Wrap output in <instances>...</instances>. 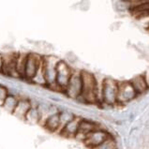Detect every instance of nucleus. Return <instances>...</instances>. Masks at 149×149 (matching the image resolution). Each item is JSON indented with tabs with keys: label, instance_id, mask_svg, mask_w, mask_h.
<instances>
[{
	"label": "nucleus",
	"instance_id": "1",
	"mask_svg": "<svg viewBox=\"0 0 149 149\" xmlns=\"http://www.w3.org/2000/svg\"><path fill=\"white\" fill-rule=\"evenodd\" d=\"M82 76V93L77 100L84 103H96L100 101V91L99 84L95 76L88 71H81Z\"/></svg>",
	"mask_w": 149,
	"mask_h": 149
},
{
	"label": "nucleus",
	"instance_id": "2",
	"mask_svg": "<svg viewBox=\"0 0 149 149\" xmlns=\"http://www.w3.org/2000/svg\"><path fill=\"white\" fill-rule=\"evenodd\" d=\"M58 57L52 54L42 56V70L46 81V87L55 91V75H56V66L59 62Z\"/></svg>",
	"mask_w": 149,
	"mask_h": 149
},
{
	"label": "nucleus",
	"instance_id": "3",
	"mask_svg": "<svg viewBox=\"0 0 149 149\" xmlns=\"http://www.w3.org/2000/svg\"><path fill=\"white\" fill-rule=\"evenodd\" d=\"M118 83L112 79H105L102 82L100 91V101L105 104L113 105L117 102Z\"/></svg>",
	"mask_w": 149,
	"mask_h": 149
},
{
	"label": "nucleus",
	"instance_id": "4",
	"mask_svg": "<svg viewBox=\"0 0 149 149\" xmlns=\"http://www.w3.org/2000/svg\"><path fill=\"white\" fill-rule=\"evenodd\" d=\"M72 71L73 70H71L68 62L61 59L59 60L56 66V75H55V92H64L72 74Z\"/></svg>",
	"mask_w": 149,
	"mask_h": 149
},
{
	"label": "nucleus",
	"instance_id": "5",
	"mask_svg": "<svg viewBox=\"0 0 149 149\" xmlns=\"http://www.w3.org/2000/svg\"><path fill=\"white\" fill-rule=\"evenodd\" d=\"M42 56L43 55L36 54V53H28L26 56V61H25L24 67V80L30 83L34 76L40 69L42 65Z\"/></svg>",
	"mask_w": 149,
	"mask_h": 149
},
{
	"label": "nucleus",
	"instance_id": "6",
	"mask_svg": "<svg viewBox=\"0 0 149 149\" xmlns=\"http://www.w3.org/2000/svg\"><path fill=\"white\" fill-rule=\"evenodd\" d=\"M81 93H82V76H81V71L73 70L63 94H65V96L69 97V99L77 100L81 96Z\"/></svg>",
	"mask_w": 149,
	"mask_h": 149
},
{
	"label": "nucleus",
	"instance_id": "7",
	"mask_svg": "<svg viewBox=\"0 0 149 149\" xmlns=\"http://www.w3.org/2000/svg\"><path fill=\"white\" fill-rule=\"evenodd\" d=\"M16 55L17 54H7L5 55L3 54V65L1 73L12 79H19L15 69Z\"/></svg>",
	"mask_w": 149,
	"mask_h": 149
},
{
	"label": "nucleus",
	"instance_id": "8",
	"mask_svg": "<svg viewBox=\"0 0 149 149\" xmlns=\"http://www.w3.org/2000/svg\"><path fill=\"white\" fill-rule=\"evenodd\" d=\"M110 137V135L108 132L106 131L100 130V129H96L92 131V132L89 133L86 138L84 139V143H86V146L89 148H95L97 146H100V143H102L106 139H108Z\"/></svg>",
	"mask_w": 149,
	"mask_h": 149
},
{
	"label": "nucleus",
	"instance_id": "9",
	"mask_svg": "<svg viewBox=\"0 0 149 149\" xmlns=\"http://www.w3.org/2000/svg\"><path fill=\"white\" fill-rule=\"evenodd\" d=\"M137 95L130 83H121L118 84L117 91V102L118 103H127L132 100Z\"/></svg>",
	"mask_w": 149,
	"mask_h": 149
},
{
	"label": "nucleus",
	"instance_id": "10",
	"mask_svg": "<svg viewBox=\"0 0 149 149\" xmlns=\"http://www.w3.org/2000/svg\"><path fill=\"white\" fill-rule=\"evenodd\" d=\"M81 119H82V117L75 116L73 119H71L70 122H68L65 126L62 127V129L58 132V134L67 139L75 138L76 134H77L78 129H79Z\"/></svg>",
	"mask_w": 149,
	"mask_h": 149
},
{
	"label": "nucleus",
	"instance_id": "11",
	"mask_svg": "<svg viewBox=\"0 0 149 149\" xmlns=\"http://www.w3.org/2000/svg\"><path fill=\"white\" fill-rule=\"evenodd\" d=\"M58 112L49 114V116L42 121V126H43L44 129L52 133H54V132L58 133L61 130L60 117H59Z\"/></svg>",
	"mask_w": 149,
	"mask_h": 149
},
{
	"label": "nucleus",
	"instance_id": "12",
	"mask_svg": "<svg viewBox=\"0 0 149 149\" xmlns=\"http://www.w3.org/2000/svg\"><path fill=\"white\" fill-rule=\"evenodd\" d=\"M33 106L31 100L27 99V97H19V100L18 103H17L16 107L12 113V116H14L15 117L24 120V117L26 116V113L30 108Z\"/></svg>",
	"mask_w": 149,
	"mask_h": 149
},
{
	"label": "nucleus",
	"instance_id": "13",
	"mask_svg": "<svg viewBox=\"0 0 149 149\" xmlns=\"http://www.w3.org/2000/svg\"><path fill=\"white\" fill-rule=\"evenodd\" d=\"M96 129H97L96 124H94V123L89 120H86V119L82 118L81 119L80 125H79L77 134L75 136V139L81 140V141L84 142V139L86 138V136Z\"/></svg>",
	"mask_w": 149,
	"mask_h": 149
},
{
	"label": "nucleus",
	"instance_id": "14",
	"mask_svg": "<svg viewBox=\"0 0 149 149\" xmlns=\"http://www.w3.org/2000/svg\"><path fill=\"white\" fill-rule=\"evenodd\" d=\"M18 100H19V96H17L15 94H11V93H8V95L6 97V99L4 100L1 107L5 110L6 112L12 114L17 103H18Z\"/></svg>",
	"mask_w": 149,
	"mask_h": 149
},
{
	"label": "nucleus",
	"instance_id": "15",
	"mask_svg": "<svg viewBox=\"0 0 149 149\" xmlns=\"http://www.w3.org/2000/svg\"><path fill=\"white\" fill-rule=\"evenodd\" d=\"M27 54H17L16 55V62H15V69L18 78L24 80V67L25 61H26Z\"/></svg>",
	"mask_w": 149,
	"mask_h": 149
},
{
	"label": "nucleus",
	"instance_id": "16",
	"mask_svg": "<svg viewBox=\"0 0 149 149\" xmlns=\"http://www.w3.org/2000/svg\"><path fill=\"white\" fill-rule=\"evenodd\" d=\"M131 86L134 88L136 94H141L147 90L148 84L143 76H137L130 82Z\"/></svg>",
	"mask_w": 149,
	"mask_h": 149
},
{
	"label": "nucleus",
	"instance_id": "17",
	"mask_svg": "<svg viewBox=\"0 0 149 149\" xmlns=\"http://www.w3.org/2000/svg\"><path fill=\"white\" fill-rule=\"evenodd\" d=\"M40 120H41L40 114L37 106H32L30 110L27 112L26 116H25L24 121L27 122L30 125H35V124H40Z\"/></svg>",
	"mask_w": 149,
	"mask_h": 149
},
{
	"label": "nucleus",
	"instance_id": "18",
	"mask_svg": "<svg viewBox=\"0 0 149 149\" xmlns=\"http://www.w3.org/2000/svg\"><path fill=\"white\" fill-rule=\"evenodd\" d=\"M59 117H60V123H61V129L63 126H65L68 122H70L71 119H73L75 116L72 112L69 110H59Z\"/></svg>",
	"mask_w": 149,
	"mask_h": 149
},
{
	"label": "nucleus",
	"instance_id": "19",
	"mask_svg": "<svg viewBox=\"0 0 149 149\" xmlns=\"http://www.w3.org/2000/svg\"><path fill=\"white\" fill-rule=\"evenodd\" d=\"M93 149H116V142H114L110 136V137L108 139H106L103 143Z\"/></svg>",
	"mask_w": 149,
	"mask_h": 149
},
{
	"label": "nucleus",
	"instance_id": "20",
	"mask_svg": "<svg viewBox=\"0 0 149 149\" xmlns=\"http://www.w3.org/2000/svg\"><path fill=\"white\" fill-rule=\"evenodd\" d=\"M8 95V88L6 86H4V84H0V106H2L3 102Z\"/></svg>",
	"mask_w": 149,
	"mask_h": 149
},
{
	"label": "nucleus",
	"instance_id": "21",
	"mask_svg": "<svg viewBox=\"0 0 149 149\" xmlns=\"http://www.w3.org/2000/svg\"><path fill=\"white\" fill-rule=\"evenodd\" d=\"M2 65H3V54H0V73L2 70Z\"/></svg>",
	"mask_w": 149,
	"mask_h": 149
},
{
	"label": "nucleus",
	"instance_id": "22",
	"mask_svg": "<svg viewBox=\"0 0 149 149\" xmlns=\"http://www.w3.org/2000/svg\"><path fill=\"white\" fill-rule=\"evenodd\" d=\"M144 77V79H146V83H147V84H148V86H149V70L146 72V76H143Z\"/></svg>",
	"mask_w": 149,
	"mask_h": 149
},
{
	"label": "nucleus",
	"instance_id": "23",
	"mask_svg": "<svg viewBox=\"0 0 149 149\" xmlns=\"http://www.w3.org/2000/svg\"><path fill=\"white\" fill-rule=\"evenodd\" d=\"M148 31H149V28H148Z\"/></svg>",
	"mask_w": 149,
	"mask_h": 149
}]
</instances>
